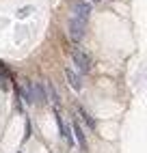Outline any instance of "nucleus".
<instances>
[{"instance_id":"2","label":"nucleus","mask_w":147,"mask_h":153,"mask_svg":"<svg viewBox=\"0 0 147 153\" xmlns=\"http://www.w3.org/2000/svg\"><path fill=\"white\" fill-rule=\"evenodd\" d=\"M85 22H80V19H69V37H71V41H82V37H85Z\"/></svg>"},{"instance_id":"10","label":"nucleus","mask_w":147,"mask_h":153,"mask_svg":"<svg viewBox=\"0 0 147 153\" xmlns=\"http://www.w3.org/2000/svg\"><path fill=\"white\" fill-rule=\"evenodd\" d=\"M93 2H100V0H93Z\"/></svg>"},{"instance_id":"5","label":"nucleus","mask_w":147,"mask_h":153,"mask_svg":"<svg viewBox=\"0 0 147 153\" xmlns=\"http://www.w3.org/2000/svg\"><path fill=\"white\" fill-rule=\"evenodd\" d=\"M74 136H76V140H78V145L82 147V149H85L87 151V138H85V131H82V127L78 125V123H74Z\"/></svg>"},{"instance_id":"6","label":"nucleus","mask_w":147,"mask_h":153,"mask_svg":"<svg viewBox=\"0 0 147 153\" xmlns=\"http://www.w3.org/2000/svg\"><path fill=\"white\" fill-rule=\"evenodd\" d=\"M78 114H80V119H82V121H87V125H89L91 129H95V121H93V117L89 114L85 108H78Z\"/></svg>"},{"instance_id":"8","label":"nucleus","mask_w":147,"mask_h":153,"mask_svg":"<svg viewBox=\"0 0 147 153\" xmlns=\"http://www.w3.org/2000/svg\"><path fill=\"white\" fill-rule=\"evenodd\" d=\"M46 88H48V97L52 99V104H58V95H56V88H54V84H46Z\"/></svg>"},{"instance_id":"9","label":"nucleus","mask_w":147,"mask_h":153,"mask_svg":"<svg viewBox=\"0 0 147 153\" xmlns=\"http://www.w3.org/2000/svg\"><path fill=\"white\" fill-rule=\"evenodd\" d=\"M30 13H33V7H22L17 11V19H24V17H28Z\"/></svg>"},{"instance_id":"3","label":"nucleus","mask_w":147,"mask_h":153,"mask_svg":"<svg viewBox=\"0 0 147 153\" xmlns=\"http://www.w3.org/2000/svg\"><path fill=\"white\" fill-rule=\"evenodd\" d=\"M89 15H91V4L82 2V0H80V2H76V7H74V19H80V22L87 24Z\"/></svg>"},{"instance_id":"7","label":"nucleus","mask_w":147,"mask_h":153,"mask_svg":"<svg viewBox=\"0 0 147 153\" xmlns=\"http://www.w3.org/2000/svg\"><path fill=\"white\" fill-rule=\"evenodd\" d=\"M13 76H11V71L7 69V65L2 63V60H0V80H11ZM0 88H4L2 84H0Z\"/></svg>"},{"instance_id":"4","label":"nucleus","mask_w":147,"mask_h":153,"mask_svg":"<svg viewBox=\"0 0 147 153\" xmlns=\"http://www.w3.org/2000/svg\"><path fill=\"white\" fill-rule=\"evenodd\" d=\"M65 78H67V84H69L74 91H80V88H82V82H80V78H78L76 74H74V71H71L69 67L65 69Z\"/></svg>"},{"instance_id":"1","label":"nucleus","mask_w":147,"mask_h":153,"mask_svg":"<svg viewBox=\"0 0 147 153\" xmlns=\"http://www.w3.org/2000/svg\"><path fill=\"white\" fill-rule=\"evenodd\" d=\"M71 58H74V63H76V67H78L80 71H89V69L93 67L91 56H89L87 52H82V50H78V48L71 50Z\"/></svg>"}]
</instances>
